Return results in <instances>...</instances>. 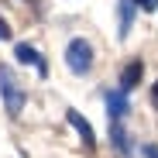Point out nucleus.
<instances>
[{
  "label": "nucleus",
  "instance_id": "obj_1",
  "mask_svg": "<svg viewBox=\"0 0 158 158\" xmlns=\"http://www.w3.org/2000/svg\"><path fill=\"white\" fill-rule=\"evenodd\" d=\"M0 96H4V107H7L10 117H17L24 110V89H21V83L14 79L10 65H4V62H0Z\"/></svg>",
  "mask_w": 158,
  "mask_h": 158
},
{
  "label": "nucleus",
  "instance_id": "obj_2",
  "mask_svg": "<svg viewBox=\"0 0 158 158\" xmlns=\"http://www.w3.org/2000/svg\"><path fill=\"white\" fill-rule=\"evenodd\" d=\"M65 65H69L72 76H86L93 69V45L86 38H72L65 45Z\"/></svg>",
  "mask_w": 158,
  "mask_h": 158
},
{
  "label": "nucleus",
  "instance_id": "obj_3",
  "mask_svg": "<svg viewBox=\"0 0 158 158\" xmlns=\"http://www.w3.org/2000/svg\"><path fill=\"white\" fill-rule=\"evenodd\" d=\"M103 103H107L110 120H124V117H127V110H131V103H127V93H124V89H107Z\"/></svg>",
  "mask_w": 158,
  "mask_h": 158
},
{
  "label": "nucleus",
  "instance_id": "obj_4",
  "mask_svg": "<svg viewBox=\"0 0 158 158\" xmlns=\"http://www.w3.org/2000/svg\"><path fill=\"white\" fill-rule=\"evenodd\" d=\"M14 59H17V62H24V65H35L41 79L48 76V65H45V59L38 55V52H35L31 45H24V41H21V45H14Z\"/></svg>",
  "mask_w": 158,
  "mask_h": 158
},
{
  "label": "nucleus",
  "instance_id": "obj_5",
  "mask_svg": "<svg viewBox=\"0 0 158 158\" xmlns=\"http://www.w3.org/2000/svg\"><path fill=\"white\" fill-rule=\"evenodd\" d=\"M141 76H144V62H141V59H131V62L124 65V72H120V89H124V93L134 89V86L141 83Z\"/></svg>",
  "mask_w": 158,
  "mask_h": 158
},
{
  "label": "nucleus",
  "instance_id": "obj_6",
  "mask_svg": "<svg viewBox=\"0 0 158 158\" xmlns=\"http://www.w3.org/2000/svg\"><path fill=\"white\" fill-rule=\"evenodd\" d=\"M65 117H69V124L79 131L83 144H86V148H93V144H96V138H93V127H89V120H86L83 114H79V110H65Z\"/></svg>",
  "mask_w": 158,
  "mask_h": 158
},
{
  "label": "nucleus",
  "instance_id": "obj_7",
  "mask_svg": "<svg viewBox=\"0 0 158 158\" xmlns=\"http://www.w3.org/2000/svg\"><path fill=\"white\" fill-rule=\"evenodd\" d=\"M110 138H114V148L120 155H131V138H127V131L120 120H110Z\"/></svg>",
  "mask_w": 158,
  "mask_h": 158
},
{
  "label": "nucleus",
  "instance_id": "obj_8",
  "mask_svg": "<svg viewBox=\"0 0 158 158\" xmlns=\"http://www.w3.org/2000/svg\"><path fill=\"white\" fill-rule=\"evenodd\" d=\"M131 17H134V0H120V38L131 35Z\"/></svg>",
  "mask_w": 158,
  "mask_h": 158
},
{
  "label": "nucleus",
  "instance_id": "obj_9",
  "mask_svg": "<svg viewBox=\"0 0 158 158\" xmlns=\"http://www.w3.org/2000/svg\"><path fill=\"white\" fill-rule=\"evenodd\" d=\"M134 4H138L141 10H148V14H151V10H158V0H134Z\"/></svg>",
  "mask_w": 158,
  "mask_h": 158
},
{
  "label": "nucleus",
  "instance_id": "obj_10",
  "mask_svg": "<svg viewBox=\"0 0 158 158\" xmlns=\"http://www.w3.org/2000/svg\"><path fill=\"white\" fill-rule=\"evenodd\" d=\"M7 38H10V24L0 17V41H7Z\"/></svg>",
  "mask_w": 158,
  "mask_h": 158
},
{
  "label": "nucleus",
  "instance_id": "obj_11",
  "mask_svg": "<svg viewBox=\"0 0 158 158\" xmlns=\"http://www.w3.org/2000/svg\"><path fill=\"white\" fill-rule=\"evenodd\" d=\"M141 151H144V158H158V144H144Z\"/></svg>",
  "mask_w": 158,
  "mask_h": 158
},
{
  "label": "nucleus",
  "instance_id": "obj_12",
  "mask_svg": "<svg viewBox=\"0 0 158 158\" xmlns=\"http://www.w3.org/2000/svg\"><path fill=\"white\" fill-rule=\"evenodd\" d=\"M151 103H155V110H158V83L151 86Z\"/></svg>",
  "mask_w": 158,
  "mask_h": 158
}]
</instances>
